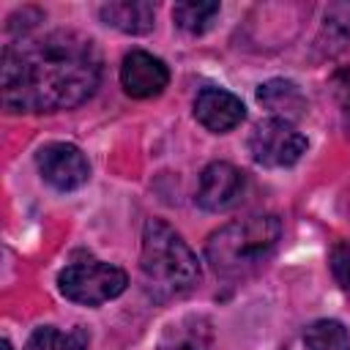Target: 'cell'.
<instances>
[{"label":"cell","instance_id":"3","mask_svg":"<svg viewBox=\"0 0 350 350\" xmlns=\"http://www.w3.org/2000/svg\"><path fill=\"white\" fill-rule=\"evenodd\" d=\"M282 221L273 213H257L243 221H230L211 232L205 257L221 276H238L257 268L279 243Z\"/></svg>","mask_w":350,"mask_h":350},{"label":"cell","instance_id":"18","mask_svg":"<svg viewBox=\"0 0 350 350\" xmlns=\"http://www.w3.org/2000/svg\"><path fill=\"white\" fill-rule=\"evenodd\" d=\"M331 88H334L336 104H339V109H342V115H345V120H347V126H350V66H342V68L334 74Z\"/></svg>","mask_w":350,"mask_h":350},{"label":"cell","instance_id":"10","mask_svg":"<svg viewBox=\"0 0 350 350\" xmlns=\"http://www.w3.org/2000/svg\"><path fill=\"white\" fill-rule=\"evenodd\" d=\"M98 16L104 25L129 33V36H142L153 30V19H156V8L153 3L145 0H123V3H104L98 8Z\"/></svg>","mask_w":350,"mask_h":350},{"label":"cell","instance_id":"1","mask_svg":"<svg viewBox=\"0 0 350 350\" xmlns=\"http://www.w3.org/2000/svg\"><path fill=\"white\" fill-rule=\"evenodd\" d=\"M101 82V55L77 30L19 38L3 49L0 88L8 112H57L88 101Z\"/></svg>","mask_w":350,"mask_h":350},{"label":"cell","instance_id":"12","mask_svg":"<svg viewBox=\"0 0 350 350\" xmlns=\"http://www.w3.org/2000/svg\"><path fill=\"white\" fill-rule=\"evenodd\" d=\"M211 320L205 314H186L170 323L156 350H211Z\"/></svg>","mask_w":350,"mask_h":350},{"label":"cell","instance_id":"15","mask_svg":"<svg viewBox=\"0 0 350 350\" xmlns=\"http://www.w3.org/2000/svg\"><path fill=\"white\" fill-rule=\"evenodd\" d=\"M309 350H350V334L339 320H317L304 331Z\"/></svg>","mask_w":350,"mask_h":350},{"label":"cell","instance_id":"7","mask_svg":"<svg viewBox=\"0 0 350 350\" xmlns=\"http://www.w3.org/2000/svg\"><path fill=\"white\" fill-rule=\"evenodd\" d=\"M243 189H246V178L238 167H232L230 161H213L202 170L194 200L202 211L219 213L238 205L243 197Z\"/></svg>","mask_w":350,"mask_h":350},{"label":"cell","instance_id":"2","mask_svg":"<svg viewBox=\"0 0 350 350\" xmlns=\"http://www.w3.org/2000/svg\"><path fill=\"white\" fill-rule=\"evenodd\" d=\"M139 271H142L145 290L159 301L186 295L189 290L197 287V282L202 276L197 254L161 219H148L145 221Z\"/></svg>","mask_w":350,"mask_h":350},{"label":"cell","instance_id":"8","mask_svg":"<svg viewBox=\"0 0 350 350\" xmlns=\"http://www.w3.org/2000/svg\"><path fill=\"white\" fill-rule=\"evenodd\" d=\"M170 82V71L167 66L153 57L150 52L134 49L123 57L120 66V85L131 98H150L159 96Z\"/></svg>","mask_w":350,"mask_h":350},{"label":"cell","instance_id":"5","mask_svg":"<svg viewBox=\"0 0 350 350\" xmlns=\"http://www.w3.org/2000/svg\"><path fill=\"white\" fill-rule=\"evenodd\" d=\"M306 150V137L287 120L268 118L254 126L249 137V153L262 167H290Z\"/></svg>","mask_w":350,"mask_h":350},{"label":"cell","instance_id":"13","mask_svg":"<svg viewBox=\"0 0 350 350\" xmlns=\"http://www.w3.org/2000/svg\"><path fill=\"white\" fill-rule=\"evenodd\" d=\"M350 44V3H334L328 5L323 16V27L317 33V52L320 55H336Z\"/></svg>","mask_w":350,"mask_h":350},{"label":"cell","instance_id":"11","mask_svg":"<svg viewBox=\"0 0 350 350\" xmlns=\"http://www.w3.org/2000/svg\"><path fill=\"white\" fill-rule=\"evenodd\" d=\"M257 101L273 112V118L279 120H298L306 112V96L301 93V88L290 79H268L257 88Z\"/></svg>","mask_w":350,"mask_h":350},{"label":"cell","instance_id":"14","mask_svg":"<svg viewBox=\"0 0 350 350\" xmlns=\"http://www.w3.org/2000/svg\"><path fill=\"white\" fill-rule=\"evenodd\" d=\"M25 350H88V331L85 328L60 331L55 325H44L30 334Z\"/></svg>","mask_w":350,"mask_h":350},{"label":"cell","instance_id":"4","mask_svg":"<svg viewBox=\"0 0 350 350\" xmlns=\"http://www.w3.org/2000/svg\"><path fill=\"white\" fill-rule=\"evenodd\" d=\"M129 284V276L123 268L109 265V262H74L66 265L57 276V287L68 301L85 304V306H98L104 301L118 298Z\"/></svg>","mask_w":350,"mask_h":350},{"label":"cell","instance_id":"6","mask_svg":"<svg viewBox=\"0 0 350 350\" xmlns=\"http://www.w3.org/2000/svg\"><path fill=\"white\" fill-rule=\"evenodd\" d=\"M36 164L41 178L55 186L57 191H71L88 183L90 178V164L85 153L71 145V142H49L36 153Z\"/></svg>","mask_w":350,"mask_h":350},{"label":"cell","instance_id":"19","mask_svg":"<svg viewBox=\"0 0 350 350\" xmlns=\"http://www.w3.org/2000/svg\"><path fill=\"white\" fill-rule=\"evenodd\" d=\"M3 350H11V342L8 339H3Z\"/></svg>","mask_w":350,"mask_h":350},{"label":"cell","instance_id":"17","mask_svg":"<svg viewBox=\"0 0 350 350\" xmlns=\"http://www.w3.org/2000/svg\"><path fill=\"white\" fill-rule=\"evenodd\" d=\"M331 273L342 290L350 293V241H336L331 246Z\"/></svg>","mask_w":350,"mask_h":350},{"label":"cell","instance_id":"9","mask_svg":"<svg viewBox=\"0 0 350 350\" xmlns=\"http://www.w3.org/2000/svg\"><path fill=\"white\" fill-rule=\"evenodd\" d=\"M194 118L216 134H224L230 129H235L243 118H246V107L238 96H232L230 90L221 88H202L194 98Z\"/></svg>","mask_w":350,"mask_h":350},{"label":"cell","instance_id":"16","mask_svg":"<svg viewBox=\"0 0 350 350\" xmlns=\"http://www.w3.org/2000/svg\"><path fill=\"white\" fill-rule=\"evenodd\" d=\"M216 14H219V3H202V0H197V3H194V0H191V3H178V5L172 8L175 25H178L180 30L191 33V36L205 33V30L213 25Z\"/></svg>","mask_w":350,"mask_h":350}]
</instances>
